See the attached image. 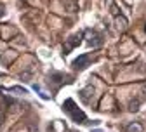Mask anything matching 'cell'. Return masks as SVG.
Masks as SVG:
<instances>
[{
    "instance_id": "cell-1",
    "label": "cell",
    "mask_w": 146,
    "mask_h": 132,
    "mask_svg": "<svg viewBox=\"0 0 146 132\" xmlns=\"http://www.w3.org/2000/svg\"><path fill=\"white\" fill-rule=\"evenodd\" d=\"M63 109H64L68 115L71 117V120H73V122H77V123H85V120H87L85 113H84V111H80V109L77 108V104L73 103V99H66V101L63 103Z\"/></svg>"
},
{
    "instance_id": "cell-2",
    "label": "cell",
    "mask_w": 146,
    "mask_h": 132,
    "mask_svg": "<svg viewBox=\"0 0 146 132\" xmlns=\"http://www.w3.org/2000/svg\"><path fill=\"white\" fill-rule=\"evenodd\" d=\"M85 36H87V44L90 47H99V45H103V38H101L99 33H96L92 30H87L85 31Z\"/></svg>"
},
{
    "instance_id": "cell-3",
    "label": "cell",
    "mask_w": 146,
    "mask_h": 132,
    "mask_svg": "<svg viewBox=\"0 0 146 132\" xmlns=\"http://www.w3.org/2000/svg\"><path fill=\"white\" fill-rule=\"evenodd\" d=\"M89 63H90V56L89 54H82V56H78V58L73 61V68L75 70H85L89 66Z\"/></svg>"
},
{
    "instance_id": "cell-4",
    "label": "cell",
    "mask_w": 146,
    "mask_h": 132,
    "mask_svg": "<svg viewBox=\"0 0 146 132\" xmlns=\"http://www.w3.org/2000/svg\"><path fill=\"white\" fill-rule=\"evenodd\" d=\"M80 38H82V35H73V36H70L68 42H66V47H64V54H68L71 49H75L80 44Z\"/></svg>"
},
{
    "instance_id": "cell-5",
    "label": "cell",
    "mask_w": 146,
    "mask_h": 132,
    "mask_svg": "<svg viewBox=\"0 0 146 132\" xmlns=\"http://www.w3.org/2000/svg\"><path fill=\"white\" fill-rule=\"evenodd\" d=\"M90 92H94V89L92 87H85V89H82L80 90V98H82V101L84 103H90Z\"/></svg>"
},
{
    "instance_id": "cell-6",
    "label": "cell",
    "mask_w": 146,
    "mask_h": 132,
    "mask_svg": "<svg viewBox=\"0 0 146 132\" xmlns=\"http://www.w3.org/2000/svg\"><path fill=\"white\" fill-rule=\"evenodd\" d=\"M125 130L127 132H143V125L137 123V122H132V123H129L125 127Z\"/></svg>"
},
{
    "instance_id": "cell-7",
    "label": "cell",
    "mask_w": 146,
    "mask_h": 132,
    "mask_svg": "<svg viewBox=\"0 0 146 132\" xmlns=\"http://www.w3.org/2000/svg\"><path fill=\"white\" fill-rule=\"evenodd\" d=\"M33 89H35L36 92L40 94V98H42V99H49V96H47V94H45V92H44V90L40 89V85H36V84H35V85H33Z\"/></svg>"
},
{
    "instance_id": "cell-8",
    "label": "cell",
    "mask_w": 146,
    "mask_h": 132,
    "mask_svg": "<svg viewBox=\"0 0 146 132\" xmlns=\"http://www.w3.org/2000/svg\"><path fill=\"white\" fill-rule=\"evenodd\" d=\"M117 26L118 28H125L127 26V19L125 17H117Z\"/></svg>"
},
{
    "instance_id": "cell-9",
    "label": "cell",
    "mask_w": 146,
    "mask_h": 132,
    "mask_svg": "<svg viewBox=\"0 0 146 132\" xmlns=\"http://www.w3.org/2000/svg\"><path fill=\"white\" fill-rule=\"evenodd\" d=\"M9 92H21V94H26V89H21V87H12V89H9Z\"/></svg>"
},
{
    "instance_id": "cell-10",
    "label": "cell",
    "mask_w": 146,
    "mask_h": 132,
    "mask_svg": "<svg viewBox=\"0 0 146 132\" xmlns=\"http://www.w3.org/2000/svg\"><path fill=\"white\" fill-rule=\"evenodd\" d=\"M144 30H146V26H144Z\"/></svg>"
}]
</instances>
